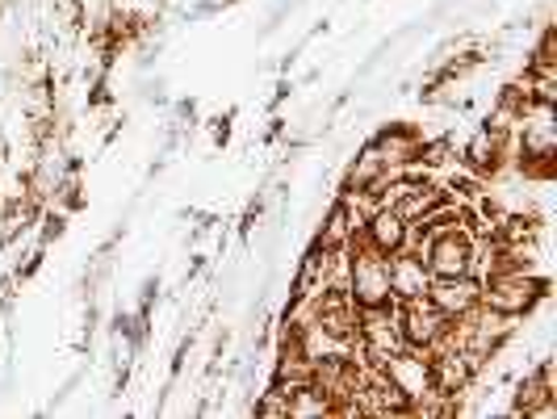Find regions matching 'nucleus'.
<instances>
[{
  "instance_id": "9d476101",
  "label": "nucleus",
  "mask_w": 557,
  "mask_h": 419,
  "mask_svg": "<svg viewBox=\"0 0 557 419\" xmlns=\"http://www.w3.org/2000/svg\"><path fill=\"white\" fill-rule=\"evenodd\" d=\"M352 219H348V210H344V201H335L332 214H327V226H323V235H319V248H348V239H352Z\"/></svg>"
},
{
  "instance_id": "9b49d317",
  "label": "nucleus",
  "mask_w": 557,
  "mask_h": 419,
  "mask_svg": "<svg viewBox=\"0 0 557 419\" xmlns=\"http://www.w3.org/2000/svg\"><path fill=\"white\" fill-rule=\"evenodd\" d=\"M256 411H260V416H289V398H285V391L273 386V391L260 398V407H256Z\"/></svg>"
},
{
  "instance_id": "7ed1b4c3",
  "label": "nucleus",
  "mask_w": 557,
  "mask_h": 419,
  "mask_svg": "<svg viewBox=\"0 0 557 419\" xmlns=\"http://www.w3.org/2000/svg\"><path fill=\"white\" fill-rule=\"evenodd\" d=\"M482 298V281L474 273H461V278H432L428 281V303L441 310L445 319H457L466 310L478 307Z\"/></svg>"
},
{
  "instance_id": "6e6552de",
  "label": "nucleus",
  "mask_w": 557,
  "mask_h": 419,
  "mask_svg": "<svg viewBox=\"0 0 557 419\" xmlns=\"http://www.w3.org/2000/svg\"><path fill=\"white\" fill-rule=\"evenodd\" d=\"M554 398V369L545 365L541 373H532L529 382H520V391H516V411L520 416H536V407H545Z\"/></svg>"
},
{
  "instance_id": "39448f33",
  "label": "nucleus",
  "mask_w": 557,
  "mask_h": 419,
  "mask_svg": "<svg viewBox=\"0 0 557 419\" xmlns=\"http://www.w3.org/2000/svg\"><path fill=\"white\" fill-rule=\"evenodd\" d=\"M428 373H432V394H445V398H457V394L470 386L474 369L461 353H445V357H432L428 361Z\"/></svg>"
},
{
  "instance_id": "f257e3e1",
  "label": "nucleus",
  "mask_w": 557,
  "mask_h": 419,
  "mask_svg": "<svg viewBox=\"0 0 557 419\" xmlns=\"http://www.w3.org/2000/svg\"><path fill=\"white\" fill-rule=\"evenodd\" d=\"M545 294H549V281L545 278H532V273H495V278H482V298L478 303L499 310L507 319H520Z\"/></svg>"
},
{
  "instance_id": "20e7f679",
  "label": "nucleus",
  "mask_w": 557,
  "mask_h": 419,
  "mask_svg": "<svg viewBox=\"0 0 557 419\" xmlns=\"http://www.w3.org/2000/svg\"><path fill=\"white\" fill-rule=\"evenodd\" d=\"M428 264L416 260V256H403V251H394L391 256V298L394 303H407V298H419V294H428Z\"/></svg>"
},
{
  "instance_id": "1a4fd4ad",
  "label": "nucleus",
  "mask_w": 557,
  "mask_h": 419,
  "mask_svg": "<svg viewBox=\"0 0 557 419\" xmlns=\"http://www.w3.org/2000/svg\"><path fill=\"white\" fill-rule=\"evenodd\" d=\"M391 168H386V160L377 156V147H364L361 160L348 168V181H344V189H369L373 181H382Z\"/></svg>"
},
{
  "instance_id": "423d86ee",
  "label": "nucleus",
  "mask_w": 557,
  "mask_h": 419,
  "mask_svg": "<svg viewBox=\"0 0 557 419\" xmlns=\"http://www.w3.org/2000/svg\"><path fill=\"white\" fill-rule=\"evenodd\" d=\"M364 244L373 251H382V256H394V251L403 248V235H407V223L394 214V210H377V214H369V223L361 226Z\"/></svg>"
},
{
  "instance_id": "f03ea898",
  "label": "nucleus",
  "mask_w": 557,
  "mask_h": 419,
  "mask_svg": "<svg viewBox=\"0 0 557 419\" xmlns=\"http://www.w3.org/2000/svg\"><path fill=\"white\" fill-rule=\"evenodd\" d=\"M474 226H457V231H445V235H432L428 244V273L432 278H461L470 273V248H474Z\"/></svg>"
},
{
  "instance_id": "0eeeda50",
  "label": "nucleus",
  "mask_w": 557,
  "mask_h": 419,
  "mask_svg": "<svg viewBox=\"0 0 557 419\" xmlns=\"http://www.w3.org/2000/svg\"><path fill=\"white\" fill-rule=\"evenodd\" d=\"M445 197L448 194L441 189V185H432L428 176H416V181H411V189L398 197L391 210L398 214V219H403V223H419V219H423V214H428L432 206H441Z\"/></svg>"
}]
</instances>
